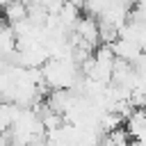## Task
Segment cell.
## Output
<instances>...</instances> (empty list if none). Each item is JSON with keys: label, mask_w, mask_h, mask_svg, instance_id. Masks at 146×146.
Listing matches in <instances>:
<instances>
[{"label": "cell", "mask_w": 146, "mask_h": 146, "mask_svg": "<svg viewBox=\"0 0 146 146\" xmlns=\"http://www.w3.org/2000/svg\"><path fill=\"white\" fill-rule=\"evenodd\" d=\"M11 2H14V0H0V9H5V7L11 5Z\"/></svg>", "instance_id": "1"}]
</instances>
